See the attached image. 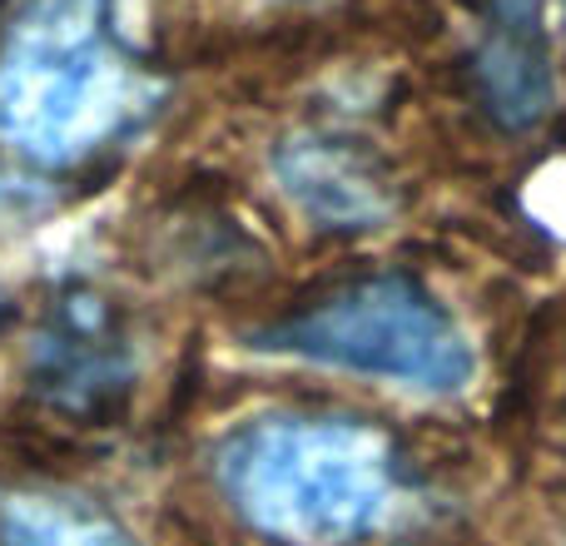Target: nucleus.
<instances>
[{
    "label": "nucleus",
    "instance_id": "7",
    "mask_svg": "<svg viewBox=\"0 0 566 546\" xmlns=\"http://www.w3.org/2000/svg\"><path fill=\"white\" fill-rule=\"evenodd\" d=\"M562 10H566V0H562Z\"/></svg>",
    "mask_w": 566,
    "mask_h": 546
},
{
    "label": "nucleus",
    "instance_id": "4",
    "mask_svg": "<svg viewBox=\"0 0 566 546\" xmlns=\"http://www.w3.org/2000/svg\"><path fill=\"white\" fill-rule=\"evenodd\" d=\"M472 75L488 109L507 129H527L557 99L552 50L542 30V0H488L472 45Z\"/></svg>",
    "mask_w": 566,
    "mask_h": 546
},
{
    "label": "nucleus",
    "instance_id": "1",
    "mask_svg": "<svg viewBox=\"0 0 566 546\" xmlns=\"http://www.w3.org/2000/svg\"><path fill=\"white\" fill-rule=\"evenodd\" d=\"M159 85L125 35L115 0H25L0 35V159L70 175L155 115Z\"/></svg>",
    "mask_w": 566,
    "mask_h": 546
},
{
    "label": "nucleus",
    "instance_id": "2",
    "mask_svg": "<svg viewBox=\"0 0 566 546\" xmlns=\"http://www.w3.org/2000/svg\"><path fill=\"white\" fill-rule=\"evenodd\" d=\"M224 497L279 546H358L402 502L398 452L358 418H259L224 442Z\"/></svg>",
    "mask_w": 566,
    "mask_h": 546
},
{
    "label": "nucleus",
    "instance_id": "6",
    "mask_svg": "<svg viewBox=\"0 0 566 546\" xmlns=\"http://www.w3.org/2000/svg\"><path fill=\"white\" fill-rule=\"evenodd\" d=\"M0 546H135L99 507L65 492H10L0 497Z\"/></svg>",
    "mask_w": 566,
    "mask_h": 546
},
{
    "label": "nucleus",
    "instance_id": "5",
    "mask_svg": "<svg viewBox=\"0 0 566 546\" xmlns=\"http://www.w3.org/2000/svg\"><path fill=\"white\" fill-rule=\"evenodd\" d=\"M283 185L313 219L338 229H368L388 214V195L373 165L338 139H303L283 155Z\"/></svg>",
    "mask_w": 566,
    "mask_h": 546
},
{
    "label": "nucleus",
    "instance_id": "3",
    "mask_svg": "<svg viewBox=\"0 0 566 546\" xmlns=\"http://www.w3.org/2000/svg\"><path fill=\"white\" fill-rule=\"evenodd\" d=\"M259 348L428 398H452L478 372V353L458 318L422 283L398 273L343 283L328 298L264 328Z\"/></svg>",
    "mask_w": 566,
    "mask_h": 546
}]
</instances>
